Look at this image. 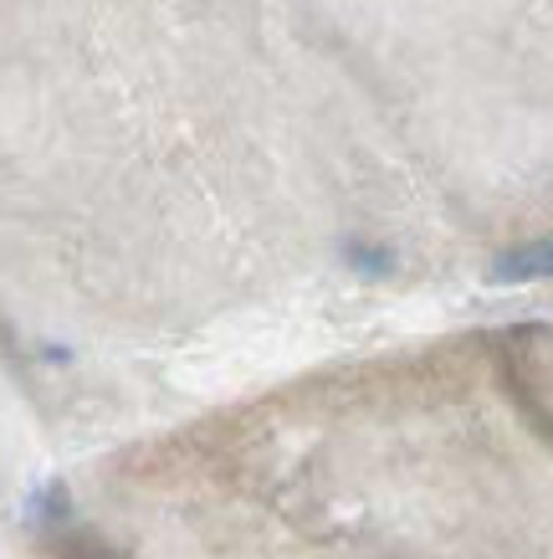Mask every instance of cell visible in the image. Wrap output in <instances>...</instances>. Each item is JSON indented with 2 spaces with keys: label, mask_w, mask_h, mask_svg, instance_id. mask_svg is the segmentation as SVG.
I'll list each match as a JSON object with an SVG mask.
<instances>
[{
  "label": "cell",
  "mask_w": 553,
  "mask_h": 559,
  "mask_svg": "<svg viewBox=\"0 0 553 559\" xmlns=\"http://www.w3.org/2000/svg\"><path fill=\"white\" fill-rule=\"evenodd\" d=\"M538 277H553V237L522 241L513 252H503L492 262V283H538Z\"/></svg>",
  "instance_id": "1"
},
{
  "label": "cell",
  "mask_w": 553,
  "mask_h": 559,
  "mask_svg": "<svg viewBox=\"0 0 553 559\" xmlns=\"http://www.w3.org/2000/svg\"><path fill=\"white\" fill-rule=\"evenodd\" d=\"M349 262L359 272H389L395 267V257H389L385 247H349Z\"/></svg>",
  "instance_id": "2"
}]
</instances>
